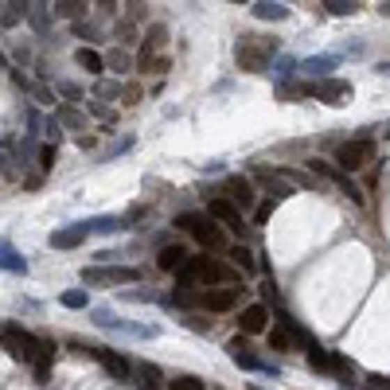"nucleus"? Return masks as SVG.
I'll return each mask as SVG.
<instances>
[{"instance_id":"4be33fe9","label":"nucleus","mask_w":390,"mask_h":390,"mask_svg":"<svg viewBox=\"0 0 390 390\" xmlns=\"http://www.w3.org/2000/svg\"><path fill=\"white\" fill-rule=\"evenodd\" d=\"M292 328H289V320H281L277 328H270V351H289L292 348Z\"/></svg>"},{"instance_id":"2eb2a0df","label":"nucleus","mask_w":390,"mask_h":390,"mask_svg":"<svg viewBox=\"0 0 390 390\" xmlns=\"http://www.w3.org/2000/svg\"><path fill=\"white\" fill-rule=\"evenodd\" d=\"M258 180L265 184V195H270L273 203H281V199H289V195H292V184H289V180H281L277 172H258Z\"/></svg>"},{"instance_id":"7ed1b4c3","label":"nucleus","mask_w":390,"mask_h":390,"mask_svg":"<svg viewBox=\"0 0 390 390\" xmlns=\"http://www.w3.org/2000/svg\"><path fill=\"white\" fill-rule=\"evenodd\" d=\"M141 281V270L133 265H90L82 270V285H133Z\"/></svg>"},{"instance_id":"c756f323","label":"nucleus","mask_w":390,"mask_h":390,"mask_svg":"<svg viewBox=\"0 0 390 390\" xmlns=\"http://www.w3.org/2000/svg\"><path fill=\"white\" fill-rule=\"evenodd\" d=\"M168 390H207V382L199 375H176V379H168Z\"/></svg>"},{"instance_id":"1a4fd4ad","label":"nucleus","mask_w":390,"mask_h":390,"mask_svg":"<svg viewBox=\"0 0 390 390\" xmlns=\"http://www.w3.org/2000/svg\"><path fill=\"white\" fill-rule=\"evenodd\" d=\"M223 192H226V199H231L238 211H254V207H258V192H254V180H246V176H226Z\"/></svg>"},{"instance_id":"aec40b11","label":"nucleus","mask_w":390,"mask_h":390,"mask_svg":"<svg viewBox=\"0 0 390 390\" xmlns=\"http://www.w3.org/2000/svg\"><path fill=\"white\" fill-rule=\"evenodd\" d=\"M250 12H254L258 20H273V24L289 16V8H285V4H277V0H254V8H250Z\"/></svg>"},{"instance_id":"f704fd0d","label":"nucleus","mask_w":390,"mask_h":390,"mask_svg":"<svg viewBox=\"0 0 390 390\" xmlns=\"http://www.w3.org/2000/svg\"><path fill=\"white\" fill-rule=\"evenodd\" d=\"M78 12H82L78 0H58L55 4V16H63V20H78Z\"/></svg>"},{"instance_id":"a211bd4d","label":"nucleus","mask_w":390,"mask_h":390,"mask_svg":"<svg viewBox=\"0 0 390 390\" xmlns=\"http://www.w3.org/2000/svg\"><path fill=\"white\" fill-rule=\"evenodd\" d=\"M226 258H231L234 270H242V273H254V270H258V258H254L250 246H226Z\"/></svg>"},{"instance_id":"f8f14e48","label":"nucleus","mask_w":390,"mask_h":390,"mask_svg":"<svg viewBox=\"0 0 390 390\" xmlns=\"http://www.w3.org/2000/svg\"><path fill=\"white\" fill-rule=\"evenodd\" d=\"M238 328H242V336H262L270 328V309L265 304H246L238 312Z\"/></svg>"},{"instance_id":"c9c22d12","label":"nucleus","mask_w":390,"mask_h":390,"mask_svg":"<svg viewBox=\"0 0 390 390\" xmlns=\"http://www.w3.org/2000/svg\"><path fill=\"white\" fill-rule=\"evenodd\" d=\"M125 20H133V24H141V20H145L148 16V4H145V0H129V4H125Z\"/></svg>"},{"instance_id":"9d476101","label":"nucleus","mask_w":390,"mask_h":390,"mask_svg":"<svg viewBox=\"0 0 390 390\" xmlns=\"http://www.w3.org/2000/svg\"><path fill=\"white\" fill-rule=\"evenodd\" d=\"M94 324L98 328H121V332H129V336H136V340H153L156 336V328L153 324H129V320H121V316H114L109 309H94Z\"/></svg>"},{"instance_id":"a878e982","label":"nucleus","mask_w":390,"mask_h":390,"mask_svg":"<svg viewBox=\"0 0 390 390\" xmlns=\"http://www.w3.org/2000/svg\"><path fill=\"white\" fill-rule=\"evenodd\" d=\"M328 16H355L363 8V0H320Z\"/></svg>"},{"instance_id":"2f4dec72","label":"nucleus","mask_w":390,"mask_h":390,"mask_svg":"<svg viewBox=\"0 0 390 390\" xmlns=\"http://www.w3.org/2000/svg\"><path fill=\"white\" fill-rule=\"evenodd\" d=\"M63 304H67V309H86L90 292L86 289H70V292H63Z\"/></svg>"},{"instance_id":"20e7f679","label":"nucleus","mask_w":390,"mask_h":390,"mask_svg":"<svg viewBox=\"0 0 390 390\" xmlns=\"http://www.w3.org/2000/svg\"><path fill=\"white\" fill-rule=\"evenodd\" d=\"M75 351H82V355H90V359H98L102 367H106V375H114V379H129V370H133V363L121 355V351H109V348H94V343H70Z\"/></svg>"},{"instance_id":"e433bc0d","label":"nucleus","mask_w":390,"mask_h":390,"mask_svg":"<svg viewBox=\"0 0 390 390\" xmlns=\"http://www.w3.org/2000/svg\"><path fill=\"white\" fill-rule=\"evenodd\" d=\"M292 70H297V58H289V55H281V58H277V78H281V82H289V78H292Z\"/></svg>"},{"instance_id":"37998d69","label":"nucleus","mask_w":390,"mask_h":390,"mask_svg":"<svg viewBox=\"0 0 390 390\" xmlns=\"http://www.w3.org/2000/svg\"><path fill=\"white\" fill-rule=\"evenodd\" d=\"M121 98H125V106H136L141 102V86H121Z\"/></svg>"},{"instance_id":"ea45409f","label":"nucleus","mask_w":390,"mask_h":390,"mask_svg":"<svg viewBox=\"0 0 390 390\" xmlns=\"http://www.w3.org/2000/svg\"><path fill=\"white\" fill-rule=\"evenodd\" d=\"M136 375H141V382H156V379H160V367H153V363H141V367H136Z\"/></svg>"},{"instance_id":"b1692460","label":"nucleus","mask_w":390,"mask_h":390,"mask_svg":"<svg viewBox=\"0 0 390 390\" xmlns=\"http://www.w3.org/2000/svg\"><path fill=\"white\" fill-rule=\"evenodd\" d=\"M0 270H8V273H28V262H24V258H20L12 246L0 242Z\"/></svg>"},{"instance_id":"49530a36","label":"nucleus","mask_w":390,"mask_h":390,"mask_svg":"<svg viewBox=\"0 0 390 390\" xmlns=\"http://www.w3.org/2000/svg\"><path fill=\"white\" fill-rule=\"evenodd\" d=\"M270 211H273V199H270V203H262V207H258V223H265V219H270Z\"/></svg>"},{"instance_id":"8fccbe9b","label":"nucleus","mask_w":390,"mask_h":390,"mask_svg":"<svg viewBox=\"0 0 390 390\" xmlns=\"http://www.w3.org/2000/svg\"><path fill=\"white\" fill-rule=\"evenodd\" d=\"M379 12H382V16H390V0H382V4H379Z\"/></svg>"},{"instance_id":"dca6fc26","label":"nucleus","mask_w":390,"mask_h":390,"mask_svg":"<svg viewBox=\"0 0 390 390\" xmlns=\"http://www.w3.org/2000/svg\"><path fill=\"white\" fill-rule=\"evenodd\" d=\"M164 47H168V28H164V24H148L141 55H164Z\"/></svg>"},{"instance_id":"09e8293b","label":"nucleus","mask_w":390,"mask_h":390,"mask_svg":"<svg viewBox=\"0 0 390 390\" xmlns=\"http://www.w3.org/2000/svg\"><path fill=\"white\" fill-rule=\"evenodd\" d=\"M98 8L106 12V16H109V12H117V8H114V0H98Z\"/></svg>"},{"instance_id":"bb28decb","label":"nucleus","mask_w":390,"mask_h":390,"mask_svg":"<svg viewBox=\"0 0 390 390\" xmlns=\"http://www.w3.org/2000/svg\"><path fill=\"white\" fill-rule=\"evenodd\" d=\"M102 58H106V70H114V75L133 70V58H129V51H121V47H114L109 55H102Z\"/></svg>"},{"instance_id":"de8ad7c7","label":"nucleus","mask_w":390,"mask_h":390,"mask_svg":"<svg viewBox=\"0 0 390 390\" xmlns=\"http://www.w3.org/2000/svg\"><path fill=\"white\" fill-rule=\"evenodd\" d=\"M187 324H192L195 332H207V320H203V316H187Z\"/></svg>"},{"instance_id":"603ef678","label":"nucleus","mask_w":390,"mask_h":390,"mask_svg":"<svg viewBox=\"0 0 390 390\" xmlns=\"http://www.w3.org/2000/svg\"><path fill=\"white\" fill-rule=\"evenodd\" d=\"M231 4H250V0H231Z\"/></svg>"},{"instance_id":"79ce46f5","label":"nucleus","mask_w":390,"mask_h":390,"mask_svg":"<svg viewBox=\"0 0 390 390\" xmlns=\"http://www.w3.org/2000/svg\"><path fill=\"white\" fill-rule=\"evenodd\" d=\"M75 36H82V39H94V36H98V28H94V24H82V20H75Z\"/></svg>"},{"instance_id":"39448f33","label":"nucleus","mask_w":390,"mask_h":390,"mask_svg":"<svg viewBox=\"0 0 390 390\" xmlns=\"http://www.w3.org/2000/svg\"><path fill=\"white\" fill-rule=\"evenodd\" d=\"M238 301H242V289L238 285H214V289H199V297H195V304L207 312H231L238 309Z\"/></svg>"},{"instance_id":"f3484780","label":"nucleus","mask_w":390,"mask_h":390,"mask_svg":"<svg viewBox=\"0 0 390 390\" xmlns=\"http://www.w3.org/2000/svg\"><path fill=\"white\" fill-rule=\"evenodd\" d=\"M184 262H187V250H184V246H164V250L156 254V270H164V273H176Z\"/></svg>"},{"instance_id":"423d86ee","label":"nucleus","mask_w":390,"mask_h":390,"mask_svg":"<svg viewBox=\"0 0 390 390\" xmlns=\"http://www.w3.org/2000/svg\"><path fill=\"white\" fill-rule=\"evenodd\" d=\"M370 160V141L367 136H355V141H343L340 148H336V164H340V172H359V168H367Z\"/></svg>"},{"instance_id":"a19ab883","label":"nucleus","mask_w":390,"mask_h":390,"mask_svg":"<svg viewBox=\"0 0 390 390\" xmlns=\"http://www.w3.org/2000/svg\"><path fill=\"white\" fill-rule=\"evenodd\" d=\"M309 168H312L316 176H328V180H332V172H336V168H332L328 160H320V156H312V160H309Z\"/></svg>"},{"instance_id":"72a5a7b5","label":"nucleus","mask_w":390,"mask_h":390,"mask_svg":"<svg viewBox=\"0 0 390 390\" xmlns=\"http://www.w3.org/2000/svg\"><path fill=\"white\" fill-rule=\"evenodd\" d=\"M94 94L98 98H117L121 94V82H117V78H102V82L94 86Z\"/></svg>"},{"instance_id":"7c9ffc66","label":"nucleus","mask_w":390,"mask_h":390,"mask_svg":"<svg viewBox=\"0 0 390 390\" xmlns=\"http://www.w3.org/2000/svg\"><path fill=\"white\" fill-rule=\"evenodd\" d=\"M328 375H336L340 382L351 379V359H343V355H328Z\"/></svg>"},{"instance_id":"4c0bfd02","label":"nucleus","mask_w":390,"mask_h":390,"mask_svg":"<svg viewBox=\"0 0 390 390\" xmlns=\"http://www.w3.org/2000/svg\"><path fill=\"white\" fill-rule=\"evenodd\" d=\"M309 363H312V370H328V355H324V351L316 348V343L309 348Z\"/></svg>"},{"instance_id":"ddd939ff","label":"nucleus","mask_w":390,"mask_h":390,"mask_svg":"<svg viewBox=\"0 0 390 390\" xmlns=\"http://www.w3.org/2000/svg\"><path fill=\"white\" fill-rule=\"evenodd\" d=\"M301 75H312V78H328L332 70H340V55H309L297 63Z\"/></svg>"},{"instance_id":"9b49d317","label":"nucleus","mask_w":390,"mask_h":390,"mask_svg":"<svg viewBox=\"0 0 390 390\" xmlns=\"http://www.w3.org/2000/svg\"><path fill=\"white\" fill-rule=\"evenodd\" d=\"M226 351H231V359L238 363V367H246V370H262V375H277V367H273V363H262V359H258V355L250 351V343H246L242 336L226 343Z\"/></svg>"},{"instance_id":"4468645a","label":"nucleus","mask_w":390,"mask_h":390,"mask_svg":"<svg viewBox=\"0 0 390 390\" xmlns=\"http://www.w3.org/2000/svg\"><path fill=\"white\" fill-rule=\"evenodd\" d=\"M47 242L55 246V250H75V246L86 242V231H82V223H78V226H63V231L51 234Z\"/></svg>"},{"instance_id":"6e6552de","label":"nucleus","mask_w":390,"mask_h":390,"mask_svg":"<svg viewBox=\"0 0 390 390\" xmlns=\"http://www.w3.org/2000/svg\"><path fill=\"white\" fill-rule=\"evenodd\" d=\"M207 219H214L219 226H231L234 234H242L246 231V219H242V211L226 199V195H214L211 203H207Z\"/></svg>"},{"instance_id":"a18cd8bd","label":"nucleus","mask_w":390,"mask_h":390,"mask_svg":"<svg viewBox=\"0 0 390 390\" xmlns=\"http://www.w3.org/2000/svg\"><path fill=\"white\" fill-rule=\"evenodd\" d=\"M262 297H265V301H277V281H273V277H265V281H262Z\"/></svg>"},{"instance_id":"c03bdc74","label":"nucleus","mask_w":390,"mask_h":390,"mask_svg":"<svg viewBox=\"0 0 390 390\" xmlns=\"http://www.w3.org/2000/svg\"><path fill=\"white\" fill-rule=\"evenodd\" d=\"M58 90H63V94H67L70 102H82V90H78L75 82H58Z\"/></svg>"},{"instance_id":"473e14b6","label":"nucleus","mask_w":390,"mask_h":390,"mask_svg":"<svg viewBox=\"0 0 390 390\" xmlns=\"http://www.w3.org/2000/svg\"><path fill=\"white\" fill-rule=\"evenodd\" d=\"M86 109L98 117V121H106V125H114L117 121V109H109V106H102V102H86Z\"/></svg>"},{"instance_id":"6ab92c4d","label":"nucleus","mask_w":390,"mask_h":390,"mask_svg":"<svg viewBox=\"0 0 390 390\" xmlns=\"http://www.w3.org/2000/svg\"><path fill=\"white\" fill-rule=\"evenodd\" d=\"M332 184H336V187H340V192L343 195H348V199H351V203H367V195H363V187L359 184H355V180H351V176L348 172H332Z\"/></svg>"},{"instance_id":"0eeeda50","label":"nucleus","mask_w":390,"mask_h":390,"mask_svg":"<svg viewBox=\"0 0 390 390\" xmlns=\"http://www.w3.org/2000/svg\"><path fill=\"white\" fill-rule=\"evenodd\" d=\"M301 90L309 98L328 102V106H348V98H351V86L343 78H316V82H309V86H301Z\"/></svg>"},{"instance_id":"c85d7f7f","label":"nucleus","mask_w":390,"mask_h":390,"mask_svg":"<svg viewBox=\"0 0 390 390\" xmlns=\"http://www.w3.org/2000/svg\"><path fill=\"white\" fill-rule=\"evenodd\" d=\"M114 36H117V43H121V47H133V43H136V24H133V20H117Z\"/></svg>"},{"instance_id":"f257e3e1","label":"nucleus","mask_w":390,"mask_h":390,"mask_svg":"<svg viewBox=\"0 0 390 390\" xmlns=\"http://www.w3.org/2000/svg\"><path fill=\"white\" fill-rule=\"evenodd\" d=\"M277 51H281L277 47V39L246 31V36H238V43H234V63H238L242 70H250V75H262V70L273 63Z\"/></svg>"},{"instance_id":"393cba45","label":"nucleus","mask_w":390,"mask_h":390,"mask_svg":"<svg viewBox=\"0 0 390 390\" xmlns=\"http://www.w3.org/2000/svg\"><path fill=\"white\" fill-rule=\"evenodd\" d=\"M172 67V58L168 55H136V70H153V75H164V70Z\"/></svg>"},{"instance_id":"f03ea898","label":"nucleus","mask_w":390,"mask_h":390,"mask_svg":"<svg viewBox=\"0 0 390 390\" xmlns=\"http://www.w3.org/2000/svg\"><path fill=\"white\" fill-rule=\"evenodd\" d=\"M172 226H184L203 250H226V246H231V242H226V231L214 223V219H207V214H176Z\"/></svg>"},{"instance_id":"412c9836","label":"nucleus","mask_w":390,"mask_h":390,"mask_svg":"<svg viewBox=\"0 0 390 390\" xmlns=\"http://www.w3.org/2000/svg\"><path fill=\"white\" fill-rule=\"evenodd\" d=\"M75 63H78V67H82V70H86V75H102V70H106V58L98 55L94 47H78Z\"/></svg>"},{"instance_id":"58836bf2","label":"nucleus","mask_w":390,"mask_h":390,"mask_svg":"<svg viewBox=\"0 0 390 390\" xmlns=\"http://www.w3.org/2000/svg\"><path fill=\"white\" fill-rule=\"evenodd\" d=\"M39 168H43V172H51V168H55V145H43V148H39Z\"/></svg>"},{"instance_id":"5701e85b","label":"nucleus","mask_w":390,"mask_h":390,"mask_svg":"<svg viewBox=\"0 0 390 390\" xmlns=\"http://www.w3.org/2000/svg\"><path fill=\"white\" fill-rule=\"evenodd\" d=\"M55 121H58V125H70V129H86V114L75 109V106H58L55 109Z\"/></svg>"},{"instance_id":"864d4df0","label":"nucleus","mask_w":390,"mask_h":390,"mask_svg":"<svg viewBox=\"0 0 390 390\" xmlns=\"http://www.w3.org/2000/svg\"><path fill=\"white\" fill-rule=\"evenodd\" d=\"M387 136H390V133H387Z\"/></svg>"},{"instance_id":"cd10ccee","label":"nucleus","mask_w":390,"mask_h":390,"mask_svg":"<svg viewBox=\"0 0 390 390\" xmlns=\"http://www.w3.org/2000/svg\"><path fill=\"white\" fill-rule=\"evenodd\" d=\"M82 231L86 234H114V231H121V219H90V223H82Z\"/></svg>"},{"instance_id":"3c124183","label":"nucleus","mask_w":390,"mask_h":390,"mask_svg":"<svg viewBox=\"0 0 390 390\" xmlns=\"http://www.w3.org/2000/svg\"><path fill=\"white\" fill-rule=\"evenodd\" d=\"M379 75H387V78H390V63H379Z\"/></svg>"}]
</instances>
